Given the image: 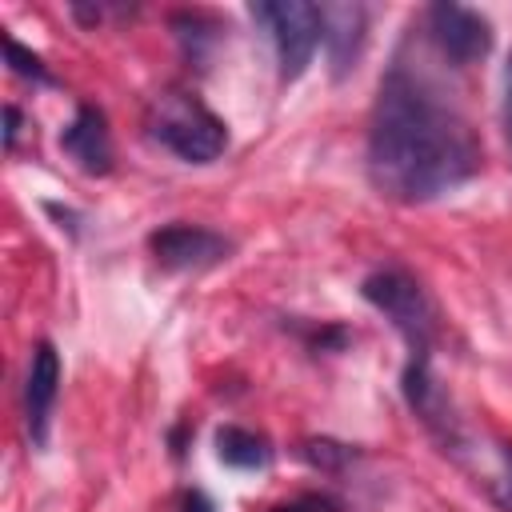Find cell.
I'll use <instances>...</instances> for the list:
<instances>
[{"label": "cell", "instance_id": "9c48e42d", "mask_svg": "<svg viewBox=\"0 0 512 512\" xmlns=\"http://www.w3.org/2000/svg\"><path fill=\"white\" fill-rule=\"evenodd\" d=\"M60 148H64V156H68L80 172H88V176L112 172V136H108V120H104V112L92 108V104L76 108L72 124L60 132Z\"/></svg>", "mask_w": 512, "mask_h": 512}, {"label": "cell", "instance_id": "4fadbf2b", "mask_svg": "<svg viewBox=\"0 0 512 512\" xmlns=\"http://www.w3.org/2000/svg\"><path fill=\"white\" fill-rule=\"evenodd\" d=\"M4 52H8V68H12L16 76H24V80H36V84H44V80H48V68H44V60H40L36 52H28L24 44H16L12 36L4 40Z\"/></svg>", "mask_w": 512, "mask_h": 512}, {"label": "cell", "instance_id": "8992f818", "mask_svg": "<svg viewBox=\"0 0 512 512\" xmlns=\"http://www.w3.org/2000/svg\"><path fill=\"white\" fill-rule=\"evenodd\" d=\"M428 32L452 64H472V60L488 56V48H492V24L476 8H464V4H448V0L432 4Z\"/></svg>", "mask_w": 512, "mask_h": 512}, {"label": "cell", "instance_id": "30bf717a", "mask_svg": "<svg viewBox=\"0 0 512 512\" xmlns=\"http://www.w3.org/2000/svg\"><path fill=\"white\" fill-rule=\"evenodd\" d=\"M364 8L360 4H320V32L328 44L332 76H348L364 48Z\"/></svg>", "mask_w": 512, "mask_h": 512}, {"label": "cell", "instance_id": "2e32d148", "mask_svg": "<svg viewBox=\"0 0 512 512\" xmlns=\"http://www.w3.org/2000/svg\"><path fill=\"white\" fill-rule=\"evenodd\" d=\"M504 132H508V144H512V56H508V68H504Z\"/></svg>", "mask_w": 512, "mask_h": 512}, {"label": "cell", "instance_id": "3957f363", "mask_svg": "<svg viewBox=\"0 0 512 512\" xmlns=\"http://www.w3.org/2000/svg\"><path fill=\"white\" fill-rule=\"evenodd\" d=\"M360 292L376 312H384L396 324V332L408 340L412 352H432L436 312H432V300L424 296V288L404 268H380V272L364 276Z\"/></svg>", "mask_w": 512, "mask_h": 512}, {"label": "cell", "instance_id": "52a82bcc", "mask_svg": "<svg viewBox=\"0 0 512 512\" xmlns=\"http://www.w3.org/2000/svg\"><path fill=\"white\" fill-rule=\"evenodd\" d=\"M148 248L172 272H200V268L228 260V252H232V244L220 232L200 228V224H168L148 236Z\"/></svg>", "mask_w": 512, "mask_h": 512}, {"label": "cell", "instance_id": "6da1fadb", "mask_svg": "<svg viewBox=\"0 0 512 512\" xmlns=\"http://www.w3.org/2000/svg\"><path fill=\"white\" fill-rule=\"evenodd\" d=\"M368 180L396 204H424L460 188L480 168L472 124L420 76L396 64L368 120Z\"/></svg>", "mask_w": 512, "mask_h": 512}, {"label": "cell", "instance_id": "ba28073f", "mask_svg": "<svg viewBox=\"0 0 512 512\" xmlns=\"http://www.w3.org/2000/svg\"><path fill=\"white\" fill-rule=\"evenodd\" d=\"M56 392H60V352L52 340H40L32 348L28 376H24V428L32 444L48 440V416H52Z\"/></svg>", "mask_w": 512, "mask_h": 512}, {"label": "cell", "instance_id": "5b68a950", "mask_svg": "<svg viewBox=\"0 0 512 512\" xmlns=\"http://www.w3.org/2000/svg\"><path fill=\"white\" fill-rule=\"evenodd\" d=\"M436 440L444 444L448 456H456V460L476 476V484H484V492H488L504 512H512V444L476 436L460 416H456Z\"/></svg>", "mask_w": 512, "mask_h": 512}, {"label": "cell", "instance_id": "e0dca14e", "mask_svg": "<svg viewBox=\"0 0 512 512\" xmlns=\"http://www.w3.org/2000/svg\"><path fill=\"white\" fill-rule=\"evenodd\" d=\"M180 512H212V500H208L204 492H184Z\"/></svg>", "mask_w": 512, "mask_h": 512}, {"label": "cell", "instance_id": "8fae6325", "mask_svg": "<svg viewBox=\"0 0 512 512\" xmlns=\"http://www.w3.org/2000/svg\"><path fill=\"white\" fill-rule=\"evenodd\" d=\"M216 456L232 468H264L272 460V448L264 436H256L252 428H240V424H224L216 432Z\"/></svg>", "mask_w": 512, "mask_h": 512}, {"label": "cell", "instance_id": "7c38bea8", "mask_svg": "<svg viewBox=\"0 0 512 512\" xmlns=\"http://www.w3.org/2000/svg\"><path fill=\"white\" fill-rule=\"evenodd\" d=\"M300 456L312 464V468H324V472H336L352 460V448L348 444H336V440H304L300 444Z\"/></svg>", "mask_w": 512, "mask_h": 512}, {"label": "cell", "instance_id": "277c9868", "mask_svg": "<svg viewBox=\"0 0 512 512\" xmlns=\"http://www.w3.org/2000/svg\"><path fill=\"white\" fill-rule=\"evenodd\" d=\"M252 20H260L272 32L280 80H296L312 64L316 44L324 40V32H320V4H308V0L252 4Z\"/></svg>", "mask_w": 512, "mask_h": 512}, {"label": "cell", "instance_id": "5bb4252c", "mask_svg": "<svg viewBox=\"0 0 512 512\" xmlns=\"http://www.w3.org/2000/svg\"><path fill=\"white\" fill-rule=\"evenodd\" d=\"M332 504L324 496H300V500H288V504H276L272 512H328Z\"/></svg>", "mask_w": 512, "mask_h": 512}, {"label": "cell", "instance_id": "9a60e30c", "mask_svg": "<svg viewBox=\"0 0 512 512\" xmlns=\"http://www.w3.org/2000/svg\"><path fill=\"white\" fill-rule=\"evenodd\" d=\"M16 136H20V108H4V148H16Z\"/></svg>", "mask_w": 512, "mask_h": 512}, {"label": "cell", "instance_id": "7a4b0ae2", "mask_svg": "<svg viewBox=\"0 0 512 512\" xmlns=\"http://www.w3.org/2000/svg\"><path fill=\"white\" fill-rule=\"evenodd\" d=\"M148 132L156 144H164L172 156L188 164H212L228 148L224 120L180 88H168L148 104Z\"/></svg>", "mask_w": 512, "mask_h": 512}]
</instances>
